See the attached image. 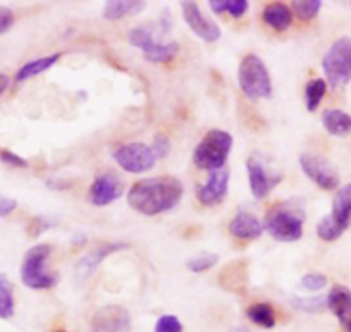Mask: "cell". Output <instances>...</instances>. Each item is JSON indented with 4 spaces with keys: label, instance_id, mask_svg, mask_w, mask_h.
Instances as JSON below:
<instances>
[{
    "label": "cell",
    "instance_id": "obj_20",
    "mask_svg": "<svg viewBox=\"0 0 351 332\" xmlns=\"http://www.w3.org/2000/svg\"><path fill=\"white\" fill-rule=\"evenodd\" d=\"M262 19L271 28L278 29V32H285V29H288L291 26L293 11L291 8H288L282 2H271V4H267L265 9H263Z\"/></svg>",
    "mask_w": 351,
    "mask_h": 332
},
{
    "label": "cell",
    "instance_id": "obj_3",
    "mask_svg": "<svg viewBox=\"0 0 351 332\" xmlns=\"http://www.w3.org/2000/svg\"><path fill=\"white\" fill-rule=\"evenodd\" d=\"M239 88L250 100H263L272 97V80L267 66L258 56L243 57L238 69Z\"/></svg>",
    "mask_w": 351,
    "mask_h": 332
},
{
    "label": "cell",
    "instance_id": "obj_23",
    "mask_svg": "<svg viewBox=\"0 0 351 332\" xmlns=\"http://www.w3.org/2000/svg\"><path fill=\"white\" fill-rule=\"evenodd\" d=\"M60 57H62V54L59 52V54H52V56L40 57V59H35V60H29V62H26L25 66L16 73V81L21 83V81H26L29 80V78H35L38 76V74L45 73V71L50 69V67H52Z\"/></svg>",
    "mask_w": 351,
    "mask_h": 332
},
{
    "label": "cell",
    "instance_id": "obj_22",
    "mask_svg": "<svg viewBox=\"0 0 351 332\" xmlns=\"http://www.w3.org/2000/svg\"><path fill=\"white\" fill-rule=\"evenodd\" d=\"M322 124L332 137L351 134V116L341 108H329L322 114Z\"/></svg>",
    "mask_w": 351,
    "mask_h": 332
},
{
    "label": "cell",
    "instance_id": "obj_17",
    "mask_svg": "<svg viewBox=\"0 0 351 332\" xmlns=\"http://www.w3.org/2000/svg\"><path fill=\"white\" fill-rule=\"evenodd\" d=\"M165 36L167 35L162 32L158 21H152L147 23V25H140L136 28L130 29V33H128V42H130V45L140 49L141 52H147L155 43L165 42Z\"/></svg>",
    "mask_w": 351,
    "mask_h": 332
},
{
    "label": "cell",
    "instance_id": "obj_42",
    "mask_svg": "<svg viewBox=\"0 0 351 332\" xmlns=\"http://www.w3.org/2000/svg\"><path fill=\"white\" fill-rule=\"evenodd\" d=\"M344 329H346V331L348 332H351V318H350V320H346V322H344Z\"/></svg>",
    "mask_w": 351,
    "mask_h": 332
},
{
    "label": "cell",
    "instance_id": "obj_27",
    "mask_svg": "<svg viewBox=\"0 0 351 332\" xmlns=\"http://www.w3.org/2000/svg\"><path fill=\"white\" fill-rule=\"evenodd\" d=\"M12 315H14V287L4 274H0V318H11Z\"/></svg>",
    "mask_w": 351,
    "mask_h": 332
},
{
    "label": "cell",
    "instance_id": "obj_19",
    "mask_svg": "<svg viewBox=\"0 0 351 332\" xmlns=\"http://www.w3.org/2000/svg\"><path fill=\"white\" fill-rule=\"evenodd\" d=\"M341 229L346 231L351 226V182L344 185L332 200V212L329 213Z\"/></svg>",
    "mask_w": 351,
    "mask_h": 332
},
{
    "label": "cell",
    "instance_id": "obj_25",
    "mask_svg": "<svg viewBox=\"0 0 351 332\" xmlns=\"http://www.w3.org/2000/svg\"><path fill=\"white\" fill-rule=\"evenodd\" d=\"M246 317L253 324L260 325L263 329H272L276 325V313L269 303H256L246 310Z\"/></svg>",
    "mask_w": 351,
    "mask_h": 332
},
{
    "label": "cell",
    "instance_id": "obj_40",
    "mask_svg": "<svg viewBox=\"0 0 351 332\" xmlns=\"http://www.w3.org/2000/svg\"><path fill=\"white\" fill-rule=\"evenodd\" d=\"M9 86V78L5 74H0V95L4 93Z\"/></svg>",
    "mask_w": 351,
    "mask_h": 332
},
{
    "label": "cell",
    "instance_id": "obj_43",
    "mask_svg": "<svg viewBox=\"0 0 351 332\" xmlns=\"http://www.w3.org/2000/svg\"><path fill=\"white\" fill-rule=\"evenodd\" d=\"M232 332H250V331H246V329H243V327H238V329H234Z\"/></svg>",
    "mask_w": 351,
    "mask_h": 332
},
{
    "label": "cell",
    "instance_id": "obj_26",
    "mask_svg": "<svg viewBox=\"0 0 351 332\" xmlns=\"http://www.w3.org/2000/svg\"><path fill=\"white\" fill-rule=\"evenodd\" d=\"M208 8L212 9V12L215 14H222V12H228L232 18H241L250 8L248 0H208Z\"/></svg>",
    "mask_w": 351,
    "mask_h": 332
},
{
    "label": "cell",
    "instance_id": "obj_11",
    "mask_svg": "<svg viewBox=\"0 0 351 332\" xmlns=\"http://www.w3.org/2000/svg\"><path fill=\"white\" fill-rule=\"evenodd\" d=\"M124 193V185L114 172H104L97 176L88 189V200L97 206H106L119 200Z\"/></svg>",
    "mask_w": 351,
    "mask_h": 332
},
{
    "label": "cell",
    "instance_id": "obj_16",
    "mask_svg": "<svg viewBox=\"0 0 351 332\" xmlns=\"http://www.w3.org/2000/svg\"><path fill=\"white\" fill-rule=\"evenodd\" d=\"M263 231L262 220L250 212H238L229 222V233L238 239H256Z\"/></svg>",
    "mask_w": 351,
    "mask_h": 332
},
{
    "label": "cell",
    "instance_id": "obj_10",
    "mask_svg": "<svg viewBox=\"0 0 351 332\" xmlns=\"http://www.w3.org/2000/svg\"><path fill=\"white\" fill-rule=\"evenodd\" d=\"M93 332H130L131 315L119 305H106L92 317Z\"/></svg>",
    "mask_w": 351,
    "mask_h": 332
},
{
    "label": "cell",
    "instance_id": "obj_24",
    "mask_svg": "<svg viewBox=\"0 0 351 332\" xmlns=\"http://www.w3.org/2000/svg\"><path fill=\"white\" fill-rule=\"evenodd\" d=\"M178 52H180V43L169 40V42L155 43L152 49L143 52V56L152 64H167L178 56Z\"/></svg>",
    "mask_w": 351,
    "mask_h": 332
},
{
    "label": "cell",
    "instance_id": "obj_37",
    "mask_svg": "<svg viewBox=\"0 0 351 332\" xmlns=\"http://www.w3.org/2000/svg\"><path fill=\"white\" fill-rule=\"evenodd\" d=\"M0 161L4 162L5 165L14 169H26L28 167V161L21 157V155L14 154L11 150H0Z\"/></svg>",
    "mask_w": 351,
    "mask_h": 332
},
{
    "label": "cell",
    "instance_id": "obj_18",
    "mask_svg": "<svg viewBox=\"0 0 351 332\" xmlns=\"http://www.w3.org/2000/svg\"><path fill=\"white\" fill-rule=\"evenodd\" d=\"M327 308L337 317L341 324L351 318V291L346 286H336L327 294Z\"/></svg>",
    "mask_w": 351,
    "mask_h": 332
},
{
    "label": "cell",
    "instance_id": "obj_36",
    "mask_svg": "<svg viewBox=\"0 0 351 332\" xmlns=\"http://www.w3.org/2000/svg\"><path fill=\"white\" fill-rule=\"evenodd\" d=\"M152 150H154L155 157L157 158H165L171 152V140L169 137H165L164 133H158L154 137V143H152Z\"/></svg>",
    "mask_w": 351,
    "mask_h": 332
},
{
    "label": "cell",
    "instance_id": "obj_4",
    "mask_svg": "<svg viewBox=\"0 0 351 332\" xmlns=\"http://www.w3.org/2000/svg\"><path fill=\"white\" fill-rule=\"evenodd\" d=\"M232 148V137L222 130H212L202 138L193 152V164L198 169L212 172L226 167Z\"/></svg>",
    "mask_w": 351,
    "mask_h": 332
},
{
    "label": "cell",
    "instance_id": "obj_29",
    "mask_svg": "<svg viewBox=\"0 0 351 332\" xmlns=\"http://www.w3.org/2000/svg\"><path fill=\"white\" fill-rule=\"evenodd\" d=\"M322 2L320 0H295L291 2V11L293 14L298 16L302 21H310L319 14Z\"/></svg>",
    "mask_w": 351,
    "mask_h": 332
},
{
    "label": "cell",
    "instance_id": "obj_41",
    "mask_svg": "<svg viewBox=\"0 0 351 332\" xmlns=\"http://www.w3.org/2000/svg\"><path fill=\"white\" fill-rule=\"evenodd\" d=\"M84 243H86V236H84V235H76L73 238V245L74 246H83Z\"/></svg>",
    "mask_w": 351,
    "mask_h": 332
},
{
    "label": "cell",
    "instance_id": "obj_35",
    "mask_svg": "<svg viewBox=\"0 0 351 332\" xmlns=\"http://www.w3.org/2000/svg\"><path fill=\"white\" fill-rule=\"evenodd\" d=\"M155 332H183V324L176 315H162L155 324Z\"/></svg>",
    "mask_w": 351,
    "mask_h": 332
},
{
    "label": "cell",
    "instance_id": "obj_6",
    "mask_svg": "<svg viewBox=\"0 0 351 332\" xmlns=\"http://www.w3.org/2000/svg\"><path fill=\"white\" fill-rule=\"evenodd\" d=\"M322 69L327 83L334 90H341L351 81V38L336 40L322 59Z\"/></svg>",
    "mask_w": 351,
    "mask_h": 332
},
{
    "label": "cell",
    "instance_id": "obj_33",
    "mask_svg": "<svg viewBox=\"0 0 351 332\" xmlns=\"http://www.w3.org/2000/svg\"><path fill=\"white\" fill-rule=\"evenodd\" d=\"M56 222L57 220L53 219V217H45V215L33 217L28 224V235L32 236V238H36V236L43 235L45 231L52 229L53 226H56Z\"/></svg>",
    "mask_w": 351,
    "mask_h": 332
},
{
    "label": "cell",
    "instance_id": "obj_38",
    "mask_svg": "<svg viewBox=\"0 0 351 332\" xmlns=\"http://www.w3.org/2000/svg\"><path fill=\"white\" fill-rule=\"evenodd\" d=\"M14 25V12L9 8H0V35L8 33Z\"/></svg>",
    "mask_w": 351,
    "mask_h": 332
},
{
    "label": "cell",
    "instance_id": "obj_12",
    "mask_svg": "<svg viewBox=\"0 0 351 332\" xmlns=\"http://www.w3.org/2000/svg\"><path fill=\"white\" fill-rule=\"evenodd\" d=\"M181 11H183L184 23L190 26L191 32L197 36H200L202 40L208 43H214L221 38V28L217 26V23L208 19L204 12L200 11L197 2H181Z\"/></svg>",
    "mask_w": 351,
    "mask_h": 332
},
{
    "label": "cell",
    "instance_id": "obj_34",
    "mask_svg": "<svg viewBox=\"0 0 351 332\" xmlns=\"http://www.w3.org/2000/svg\"><path fill=\"white\" fill-rule=\"evenodd\" d=\"M300 286L303 287L305 291H312V293H317V291L324 289L327 286V277L324 274H317V272H310L305 274L300 281Z\"/></svg>",
    "mask_w": 351,
    "mask_h": 332
},
{
    "label": "cell",
    "instance_id": "obj_14",
    "mask_svg": "<svg viewBox=\"0 0 351 332\" xmlns=\"http://www.w3.org/2000/svg\"><path fill=\"white\" fill-rule=\"evenodd\" d=\"M128 246L130 245L123 241H109V243H102V245H99L97 248H93L92 252H88L86 255L77 262L76 265L77 277H81V279H88V277L95 272L97 267H99L107 257H110L116 252H121V250L128 248Z\"/></svg>",
    "mask_w": 351,
    "mask_h": 332
},
{
    "label": "cell",
    "instance_id": "obj_9",
    "mask_svg": "<svg viewBox=\"0 0 351 332\" xmlns=\"http://www.w3.org/2000/svg\"><path fill=\"white\" fill-rule=\"evenodd\" d=\"M300 165H302V171L305 172L306 178L312 179L319 188L330 191V189H336L339 186V174L327 158L319 157V155L303 154L300 155Z\"/></svg>",
    "mask_w": 351,
    "mask_h": 332
},
{
    "label": "cell",
    "instance_id": "obj_5",
    "mask_svg": "<svg viewBox=\"0 0 351 332\" xmlns=\"http://www.w3.org/2000/svg\"><path fill=\"white\" fill-rule=\"evenodd\" d=\"M52 246L42 243L26 252L21 263V281L29 289H50L57 284L56 274L47 270V260L50 259Z\"/></svg>",
    "mask_w": 351,
    "mask_h": 332
},
{
    "label": "cell",
    "instance_id": "obj_44",
    "mask_svg": "<svg viewBox=\"0 0 351 332\" xmlns=\"http://www.w3.org/2000/svg\"><path fill=\"white\" fill-rule=\"evenodd\" d=\"M57 332H66V331H57Z\"/></svg>",
    "mask_w": 351,
    "mask_h": 332
},
{
    "label": "cell",
    "instance_id": "obj_28",
    "mask_svg": "<svg viewBox=\"0 0 351 332\" xmlns=\"http://www.w3.org/2000/svg\"><path fill=\"white\" fill-rule=\"evenodd\" d=\"M326 91H327V81L320 80V78H317V80H312L306 83L305 104H306V108H308L310 112H315L317 108H319V105H320V102H322Z\"/></svg>",
    "mask_w": 351,
    "mask_h": 332
},
{
    "label": "cell",
    "instance_id": "obj_8",
    "mask_svg": "<svg viewBox=\"0 0 351 332\" xmlns=\"http://www.w3.org/2000/svg\"><path fill=\"white\" fill-rule=\"evenodd\" d=\"M246 171H248V181L252 195L256 200H262L282 181V174L276 169L269 167L258 157H250L246 161Z\"/></svg>",
    "mask_w": 351,
    "mask_h": 332
},
{
    "label": "cell",
    "instance_id": "obj_32",
    "mask_svg": "<svg viewBox=\"0 0 351 332\" xmlns=\"http://www.w3.org/2000/svg\"><path fill=\"white\" fill-rule=\"evenodd\" d=\"M293 307L308 313H319L327 308V296H310V298H293Z\"/></svg>",
    "mask_w": 351,
    "mask_h": 332
},
{
    "label": "cell",
    "instance_id": "obj_39",
    "mask_svg": "<svg viewBox=\"0 0 351 332\" xmlns=\"http://www.w3.org/2000/svg\"><path fill=\"white\" fill-rule=\"evenodd\" d=\"M16 206H18V202H16L14 198L0 195V217L11 215V213L16 210Z\"/></svg>",
    "mask_w": 351,
    "mask_h": 332
},
{
    "label": "cell",
    "instance_id": "obj_1",
    "mask_svg": "<svg viewBox=\"0 0 351 332\" xmlns=\"http://www.w3.org/2000/svg\"><path fill=\"white\" fill-rule=\"evenodd\" d=\"M184 186L174 176H157L134 182L128 191V203L143 215L169 212L181 202Z\"/></svg>",
    "mask_w": 351,
    "mask_h": 332
},
{
    "label": "cell",
    "instance_id": "obj_7",
    "mask_svg": "<svg viewBox=\"0 0 351 332\" xmlns=\"http://www.w3.org/2000/svg\"><path fill=\"white\" fill-rule=\"evenodd\" d=\"M112 158L123 171L133 172V174L150 171L158 161L152 147L140 143V141H133V143H126L123 147L116 148L112 152Z\"/></svg>",
    "mask_w": 351,
    "mask_h": 332
},
{
    "label": "cell",
    "instance_id": "obj_31",
    "mask_svg": "<svg viewBox=\"0 0 351 332\" xmlns=\"http://www.w3.org/2000/svg\"><path fill=\"white\" fill-rule=\"evenodd\" d=\"M217 262H219V257L215 255V253L200 252L188 260L186 267H188V270H191V272L200 274V272H205V270L212 269V267H214Z\"/></svg>",
    "mask_w": 351,
    "mask_h": 332
},
{
    "label": "cell",
    "instance_id": "obj_21",
    "mask_svg": "<svg viewBox=\"0 0 351 332\" xmlns=\"http://www.w3.org/2000/svg\"><path fill=\"white\" fill-rule=\"evenodd\" d=\"M147 8V2H140V0H110L104 5L102 16L104 19L109 21H116V19H123L126 16L140 14L143 9Z\"/></svg>",
    "mask_w": 351,
    "mask_h": 332
},
{
    "label": "cell",
    "instance_id": "obj_2",
    "mask_svg": "<svg viewBox=\"0 0 351 332\" xmlns=\"http://www.w3.org/2000/svg\"><path fill=\"white\" fill-rule=\"evenodd\" d=\"M303 222H305L303 206H300L295 200H288L271 206L263 219V229L276 241L293 243L303 236Z\"/></svg>",
    "mask_w": 351,
    "mask_h": 332
},
{
    "label": "cell",
    "instance_id": "obj_30",
    "mask_svg": "<svg viewBox=\"0 0 351 332\" xmlns=\"http://www.w3.org/2000/svg\"><path fill=\"white\" fill-rule=\"evenodd\" d=\"M344 233V229H341L339 226L334 222V219L330 215L322 217L317 224V236H319L322 241H336L337 238H341V235Z\"/></svg>",
    "mask_w": 351,
    "mask_h": 332
},
{
    "label": "cell",
    "instance_id": "obj_15",
    "mask_svg": "<svg viewBox=\"0 0 351 332\" xmlns=\"http://www.w3.org/2000/svg\"><path fill=\"white\" fill-rule=\"evenodd\" d=\"M219 284L226 291L245 294L246 287H248V262L234 260V262L228 263L219 276Z\"/></svg>",
    "mask_w": 351,
    "mask_h": 332
},
{
    "label": "cell",
    "instance_id": "obj_13",
    "mask_svg": "<svg viewBox=\"0 0 351 332\" xmlns=\"http://www.w3.org/2000/svg\"><path fill=\"white\" fill-rule=\"evenodd\" d=\"M231 172L228 167L217 169L208 174L207 182L197 186V200L205 206H214L224 202L229 189Z\"/></svg>",
    "mask_w": 351,
    "mask_h": 332
}]
</instances>
